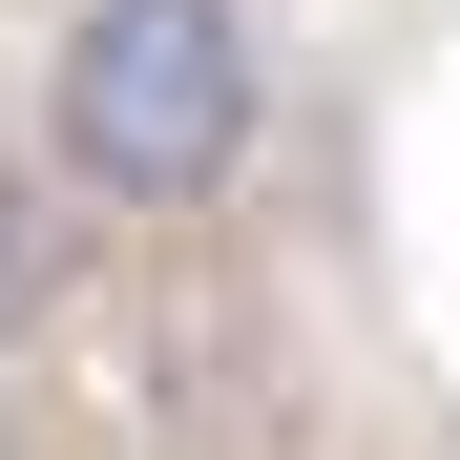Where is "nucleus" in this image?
<instances>
[{
  "label": "nucleus",
  "instance_id": "nucleus-2",
  "mask_svg": "<svg viewBox=\"0 0 460 460\" xmlns=\"http://www.w3.org/2000/svg\"><path fill=\"white\" fill-rule=\"evenodd\" d=\"M42 314H63V209H42V168H0V356Z\"/></svg>",
  "mask_w": 460,
  "mask_h": 460
},
{
  "label": "nucleus",
  "instance_id": "nucleus-1",
  "mask_svg": "<svg viewBox=\"0 0 460 460\" xmlns=\"http://www.w3.org/2000/svg\"><path fill=\"white\" fill-rule=\"evenodd\" d=\"M42 126H63V189L209 209L272 126V42H252V0H84L42 63Z\"/></svg>",
  "mask_w": 460,
  "mask_h": 460
}]
</instances>
